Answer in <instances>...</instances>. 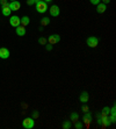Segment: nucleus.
Wrapping results in <instances>:
<instances>
[{"label": "nucleus", "mask_w": 116, "mask_h": 129, "mask_svg": "<svg viewBox=\"0 0 116 129\" xmlns=\"http://www.w3.org/2000/svg\"><path fill=\"white\" fill-rule=\"evenodd\" d=\"M36 11H37L38 13H41V14L45 13L47 11H48V3H45V1H43V0L38 1V3H36Z\"/></svg>", "instance_id": "nucleus-1"}, {"label": "nucleus", "mask_w": 116, "mask_h": 129, "mask_svg": "<svg viewBox=\"0 0 116 129\" xmlns=\"http://www.w3.org/2000/svg\"><path fill=\"white\" fill-rule=\"evenodd\" d=\"M22 126L26 129H33L35 126V120L33 117H26L23 121H22Z\"/></svg>", "instance_id": "nucleus-2"}, {"label": "nucleus", "mask_w": 116, "mask_h": 129, "mask_svg": "<svg viewBox=\"0 0 116 129\" xmlns=\"http://www.w3.org/2000/svg\"><path fill=\"white\" fill-rule=\"evenodd\" d=\"M86 44L88 45L89 48H96L99 44V39L96 36H89L88 39L86 40Z\"/></svg>", "instance_id": "nucleus-3"}, {"label": "nucleus", "mask_w": 116, "mask_h": 129, "mask_svg": "<svg viewBox=\"0 0 116 129\" xmlns=\"http://www.w3.org/2000/svg\"><path fill=\"white\" fill-rule=\"evenodd\" d=\"M9 23H11V26L14 28L19 27L21 24V21H20V18H19L18 15H13V16H11V19H9Z\"/></svg>", "instance_id": "nucleus-4"}, {"label": "nucleus", "mask_w": 116, "mask_h": 129, "mask_svg": "<svg viewBox=\"0 0 116 129\" xmlns=\"http://www.w3.org/2000/svg\"><path fill=\"white\" fill-rule=\"evenodd\" d=\"M48 41L50 44H56V43H58L60 41V36L58 34H52V35L49 36Z\"/></svg>", "instance_id": "nucleus-5"}, {"label": "nucleus", "mask_w": 116, "mask_h": 129, "mask_svg": "<svg viewBox=\"0 0 116 129\" xmlns=\"http://www.w3.org/2000/svg\"><path fill=\"white\" fill-rule=\"evenodd\" d=\"M8 6L9 8H11V11H19V9L21 8V4L19 3L18 0H15V1H11V3L8 4Z\"/></svg>", "instance_id": "nucleus-6"}, {"label": "nucleus", "mask_w": 116, "mask_h": 129, "mask_svg": "<svg viewBox=\"0 0 116 129\" xmlns=\"http://www.w3.org/2000/svg\"><path fill=\"white\" fill-rule=\"evenodd\" d=\"M50 15L51 16H58L59 15V13H60V9H59V7L57 6V5H52V6L50 7Z\"/></svg>", "instance_id": "nucleus-7"}, {"label": "nucleus", "mask_w": 116, "mask_h": 129, "mask_svg": "<svg viewBox=\"0 0 116 129\" xmlns=\"http://www.w3.org/2000/svg\"><path fill=\"white\" fill-rule=\"evenodd\" d=\"M9 57V50L7 48H0V58L7 59Z\"/></svg>", "instance_id": "nucleus-8"}, {"label": "nucleus", "mask_w": 116, "mask_h": 129, "mask_svg": "<svg viewBox=\"0 0 116 129\" xmlns=\"http://www.w3.org/2000/svg\"><path fill=\"white\" fill-rule=\"evenodd\" d=\"M83 121L86 123V124H89V123H91V121H92V114H91L89 111L85 112V114H84V116H83Z\"/></svg>", "instance_id": "nucleus-9"}, {"label": "nucleus", "mask_w": 116, "mask_h": 129, "mask_svg": "<svg viewBox=\"0 0 116 129\" xmlns=\"http://www.w3.org/2000/svg\"><path fill=\"white\" fill-rule=\"evenodd\" d=\"M88 93H87L86 91H83L80 93V95H79V100H80V102H83V104H86L87 101H88Z\"/></svg>", "instance_id": "nucleus-10"}, {"label": "nucleus", "mask_w": 116, "mask_h": 129, "mask_svg": "<svg viewBox=\"0 0 116 129\" xmlns=\"http://www.w3.org/2000/svg\"><path fill=\"white\" fill-rule=\"evenodd\" d=\"M1 13H3L4 16H9V15H11L12 11H11V8H9L8 4L5 5V6H1Z\"/></svg>", "instance_id": "nucleus-11"}, {"label": "nucleus", "mask_w": 116, "mask_h": 129, "mask_svg": "<svg viewBox=\"0 0 116 129\" xmlns=\"http://www.w3.org/2000/svg\"><path fill=\"white\" fill-rule=\"evenodd\" d=\"M106 9H107V6H106V4L103 3H100L96 5V12L99 13V14H102V13L106 12Z\"/></svg>", "instance_id": "nucleus-12"}, {"label": "nucleus", "mask_w": 116, "mask_h": 129, "mask_svg": "<svg viewBox=\"0 0 116 129\" xmlns=\"http://www.w3.org/2000/svg\"><path fill=\"white\" fill-rule=\"evenodd\" d=\"M15 30H16V35L19 36H24L26 35V27H23V26H19V27L15 28Z\"/></svg>", "instance_id": "nucleus-13"}, {"label": "nucleus", "mask_w": 116, "mask_h": 129, "mask_svg": "<svg viewBox=\"0 0 116 129\" xmlns=\"http://www.w3.org/2000/svg\"><path fill=\"white\" fill-rule=\"evenodd\" d=\"M20 21H21V24H22L23 27H26V26H28V24H29L30 19L28 18V16H26V15H24L23 18H20Z\"/></svg>", "instance_id": "nucleus-14"}, {"label": "nucleus", "mask_w": 116, "mask_h": 129, "mask_svg": "<svg viewBox=\"0 0 116 129\" xmlns=\"http://www.w3.org/2000/svg\"><path fill=\"white\" fill-rule=\"evenodd\" d=\"M70 120H71V122L74 123L75 121L79 120V114H78V113H74V112L71 113V115H70Z\"/></svg>", "instance_id": "nucleus-15"}, {"label": "nucleus", "mask_w": 116, "mask_h": 129, "mask_svg": "<svg viewBox=\"0 0 116 129\" xmlns=\"http://www.w3.org/2000/svg\"><path fill=\"white\" fill-rule=\"evenodd\" d=\"M62 127H63V129H70L72 127V122L71 121H63Z\"/></svg>", "instance_id": "nucleus-16"}, {"label": "nucleus", "mask_w": 116, "mask_h": 129, "mask_svg": "<svg viewBox=\"0 0 116 129\" xmlns=\"http://www.w3.org/2000/svg\"><path fill=\"white\" fill-rule=\"evenodd\" d=\"M49 23H50V19L49 18H43L41 20V26L42 27H45V26H48Z\"/></svg>", "instance_id": "nucleus-17"}, {"label": "nucleus", "mask_w": 116, "mask_h": 129, "mask_svg": "<svg viewBox=\"0 0 116 129\" xmlns=\"http://www.w3.org/2000/svg\"><path fill=\"white\" fill-rule=\"evenodd\" d=\"M74 127H75V129H83L84 128V124H83V122H80V121H75V122H74Z\"/></svg>", "instance_id": "nucleus-18"}, {"label": "nucleus", "mask_w": 116, "mask_h": 129, "mask_svg": "<svg viewBox=\"0 0 116 129\" xmlns=\"http://www.w3.org/2000/svg\"><path fill=\"white\" fill-rule=\"evenodd\" d=\"M38 43L42 45H45L47 44V39H44V37H40L38 39Z\"/></svg>", "instance_id": "nucleus-19"}, {"label": "nucleus", "mask_w": 116, "mask_h": 129, "mask_svg": "<svg viewBox=\"0 0 116 129\" xmlns=\"http://www.w3.org/2000/svg\"><path fill=\"white\" fill-rule=\"evenodd\" d=\"M102 113H104V114H109L110 113V108L109 107H103V109H102Z\"/></svg>", "instance_id": "nucleus-20"}, {"label": "nucleus", "mask_w": 116, "mask_h": 129, "mask_svg": "<svg viewBox=\"0 0 116 129\" xmlns=\"http://www.w3.org/2000/svg\"><path fill=\"white\" fill-rule=\"evenodd\" d=\"M89 1H91V4H92V5H98V4H100L101 3V0H89Z\"/></svg>", "instance_id": "nucleus-21"}, {"label": "nucleus", "mask_w": 116, "mask_h": 129, "mask_svg": "<svg viewBox=\"0 0 116 129\" xmlns=\"http://www.w3.org/2000/svg\"><path fill=\"white\" fill-rule=\"evenodd\" d=\"M44 47H45V49H47L48 51H50L51 49H52V44H50V43H49V44H45Z\"/></svg>", "instance_id": "nucleus-22"}, {"label": "nucleus", "mask_w": 116, "mask_h": 129, "mask_svg": "<svg viewBox=\"0 0 116 129\" xmlns=\"http://www.w3.org/2000/svg\"><path fill=\"white\" fill-rule=\"evenodd\" d=\"M37 117H38V112L34 111L33 112V119H37Z\"/></svg>", "instance_id": "nucleus-23"}, {"label": "nucleus", "mask_w": 116, "mask_h": 129, "mask_svg": "<svg viewBox=\"0 0 116 129\" xmlns=\"http://www.w3.org/2000/svg\"><path fill=\"white\" fill-rule=\"evenodd\" d=\"M7 4H8L7 0H0V5H1V6H5V5H7Z\"/></svg>", "instance_id": "nucleus-24"}, {"label": "nucleus", "mask_w": 116, "mask_h": 129, "mask_svg": "<svg viewBox=\"0 0 116 129\" xmlns=\"http://www.w3.org/2000/svg\"><path fill=\"white\" fill-rule=\"evenodd\" d=\"M34 4H35V1H34V0H27V5H29V6L34 5Z\"/></svg>", "instance_id": "nucleus-25"}, {"label": "nucleus", "mask_w": 116, "mask_h": 129, "mask_svg": "<svg viewBox=\"0 0 116 129\" xmlns=\"http://www.w3.org/2000/svg\"><path fill=\"white\" fill-rule=\"evenodd\" d=\"M81 109H83V111H84V112H87V111H88V107H87V106H86V105H84V106H83V107H81Z\"/></svg>", "instance_id": "nucleus-26"}, {"label": "nucleus", "mask_w": 116, "mask_h": 129, "mask_svg": "<svg viewBox=\"0 0 116 129\" xmlns=\"http://www.w3.org/2000/svg\"><path fill=\"white\" fill-rule=\"evenodd\" d=\"M101 1H102V3H103V4H106V5L110 3V0H101Z\"/></svg>", "instance_id": "nucleus-27"}, {"label": "nucleus", "mask_w": 116, "mask_h": 129, "mask_svg": "<svg viewBox=\"0 0 116 129\" xmlns=\"http://www.w3.org/2000/svg\"><path fill=\"white\" fill-rule=\"evenodd\" d=\"M43 1H45V3H50V1H52V0H43Z\"/></svg>", "instance_id": "nucleus-28"}, {"label": "nucleus", "mask_w": 116, "mask_h": 129, "mask_svg": "<svg viewBox=\"0 0 116 129\" xmlns=\"http://www.w3.org/2000/svg\"><path fill=\"white\" fill-rule=\"evenodd\" d=\"M34 1H35V4H36V3H38V1H41V0H34Z\"/></svg>", "instance_id": "nucleus-29"}, {"label": "nucleus", "mask_w": 116, "mask_h": 129, "mask_svg": "<svg viewBox=\"0 0 116 129\" xmlns=\"http://www.w3.org/2000/svg\"><path fill=\"white\" fill-rule=\"evenodd\" d=\"M12 1H15V0H12Z\"/></svg>", "instance_id": "nucleus-30"}]
</instances>
